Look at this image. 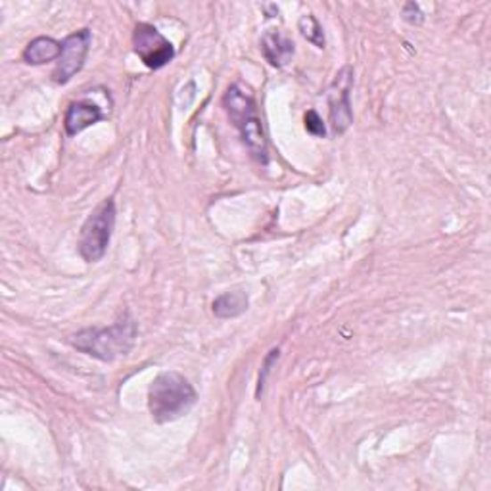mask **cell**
I'll return each instance as SVG.
<instances>
[{
	"label": "cell",
	"instance_id": "1",
	"mask_svg": "<svg viewBox=\"0 0 491 491\" xmlns=\"http://www.w3.org/2000/svg\"><path fill=\"white\" fill-rule=\"evenodd\" d=\"M138 336V324L131 313H123L121 317L102 329H85L70 338V344L81 354L98 361L111 363L118 357L127 356L133 349Z\"/></svg>",
	"mask_w": 491,
	"mask_h": 491
},
{
	"label": "cell",
	"instance_id": "2",
	"mask_svg": "<svg viewBox=\"0 0 491 491\" xmlns=\"http://www.w3.org/2000/svg\"><path fill=\"white\" fill-rule=\"evenodd\" d=\"M223 108L234 127L238 129V133H241L242 143L246 144L250 156L258 163H261V166H267V136L266 131H263V123L254 96H251L242 85H231L223 96Z\"/></svg>",
	"mask_w": 491,
	"mask_h": 491
},
{
	"label": "cell",
	"instance_id": "3",
	"mask_svg": "<svg viewBox=\"0 0 491 491\" xmlns=\"http://www.w3.org/2000/svg\"><path fill=\"white\" fill-rule=\"evenodd\" d=\"M198 394L183 374L166 371L158 374L148 389V409L158 424L179 421L196 405Z\"/></svg>",
	"mask_w": 491,
	"mask_h": 491
},
{
	"label": "cell",
	"instance_id": "4",
	"mask_svg": "<svg viewBox=\"0 0 491 491\" xmlns=\"http://www.w3.org/2000/svg\"><path fill=\"white\" fill-rule=\"evenodd\" d=\"M113 226H116V201H113V198H108L81 226L78 250L86 263H96L106 256Z\"/></svg>",
	"mask_w": 491,
	"mask_h": 491
},
{
	"label": "cell",
	"instance_id": "5",
	"mask_svg": "<svg viewBox=\"0 0 491 491\" xmlns=\"http://www.w3.org/2000/svg\"><path fill=\"white\" fill-rule=\"evenodd\" d=\"M133 48L143 64L154 71L166 68L175 58V46L171 41L150 23H136L133 31Z\"/></svg>",
	"mask_w": 491,
	"mask_h": 491
},
{
	"label": "cell",
	"instance_id": "6",
	"mask_svg": "<svg viewBox=\"0 0 491 491\" xmlns=\"http://www.w3.org/2000/svg\"><path fill=\"white\" fill-rule=\"evenodd\" d=\"M91 43H93L91 29H79V31L68 35L66 39L61 41V56L58 60V66L54 70V73H53L54 83L66 85L83 70L86 54H89Z\"/></svg>",
	"mask_w": 491,
	"mask_h": 491
},
{
	"label": "cell",
	"instance_id": "7",
	"mask_svg": "<svg viewBox=\"0 0 491 491\" xmlns=\"http://www.w3.org/2000/svg\"><path fill=\"white\" fill-rule=\"evenodd\" d=\"M351 86H354V70L351 66H344L336 73L329 89V108L334 135H344L354 123V111H351L349 102Z\"/></svg>",
	"mask_w": 491,
	"mask_h": 491
},
{
	"label": "cell",
	"instance_id": "8",
	"mask_svg": "<svg viewBox=\"0 0 491 491\" xmlns=\"http://www.w3.org/2000/svg\"><path fill=\"white\" fill-rule=\"evenodd\" d=\"M296 45L281 31H267L261 37V54L273 68H284L292 61Z\"/></svg>",
	"mask_w": 491,
	"mask_h": 491
},
{
	"label": "cell",
	"instance_id": "9",
	"mask_svg": "<svg viewBox=\"0 0 491 491\" xmlns=\"http://www.w3.org/2000/svg\"><path fill=\"white\" fill-rule=\"evenodd\" d=\"M102 119H106V113L102 111V108H98L93 102H71L66 118H64V127L66 133L70 136H75L83 133L85 129L93 127V125L100 123Z\"/></svg>",
	"mask_w": 491,
	"mask_h": 491
},
{
	"label": "cell",
	"instance_id": "10",
	"mask_svg": "<svg viewBox=\"0 0 491 491\" xmlns=\"http://www.w3.org/2000/svg\"><path fill=\"white\" fill-rule=\"evenodd\" d=\"M61 56V43L53 39V37H37L23 50V61L29 66H43L48 61L60 60Z\"/></svg>",
	"mask_w": 491,
	"mask_h": 491
},
{
	"label": "cell",
	"instance_id": "11",
	"mask_svg": "<svg viewBox=\"0 0 491 491\" xmlns=\"http://www.w3.org/2000/svg\"><path fill=\"white\" fill-rule=\"evenodd\" d=\"M248 306H250L248 294L242 291H236V292H225L217 296L213 299L211 309H213V315L219 319H234V317H241L242 313H246Z\"/></svg>",
	"mask_w": 491,
	"mask_h": 491
},
{
	"label": "cell",
	"instance_id": "12",
	"mask_svg": "<svg viewBox=\"0 0 491 491\" xmlns=\"http://www.w3.org/2000/svg\"><path fill=\"white\" fill-rule=\"evenodd\" d=\"M298 29H299L301 37H304V39H306L307 43H311L313 46H317L319 50H323V48L326 46L323 25L319 23V20L315 18L313 14L301 16L299 21H298Z\"/></svg>",
	"mask_w": 491,
	"mask_h": 491
},
{
	"label": "cell",
	"instance_id": "13",
	"mask_svg": "<svg viewBox=\"0 0 491 491\" xmlns=\"http://www.w3.org/2000/svg\"><path fill=\"white\" fill-rule=\"evenodd\" d=\"M281 357V349L279 348H273L267 357L263 359V364H261V372H259V381H258V389H256V397L261 399L263 392H266V384H267V379H269V374H271V367L273 364L279 361Z\"/></svg>",
	"mask_w": 491,
	"mask_h": 491
},
{
	"label": "cell",
	"instance_id": "14",
	"mask_svg": "<svg viewBox=\"0 0 491 491\" xmlns=\"http://www.w3.org/2000/svg\"><path fill=\"white\" fill-rule=\"evenodd\" d=\"M306 129L313 136H319V138L326 136V127H324V123H323V118L315 110H309L306 113Z\"/></svg>",
	"mask_w": 491,
	"mask_h": 491
},
{
	"label": "cell",
	"instance_id": "15",
	"mask_svg": "<svg viewBox=\"0 0 491 491\" xmlns=\"http://www.w3.org/2000/svg\"><path fill=\"white\" fill-rule=\"evenodd\" d=\"M401 14H403V20H405L407 23H411V25H421L424 21V14H422V10L417 3L403 4Z\"/></svg>",
	"mask_w": 491,
	"mask_h": 491
}]
</instances>
